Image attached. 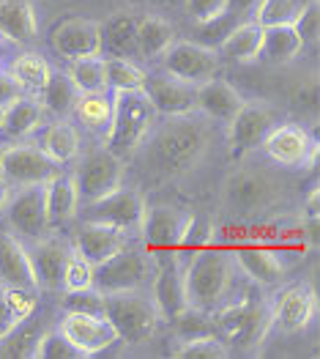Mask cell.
<instances>
[{
    "label": "cell",
    "instance_id": "obj_1",
    "mask_svg": "<svg viewBox=\"0 0 320 359\" xmlns=\"http://www.w3.org/2000/svg\"><path fill=\"white\" fill-rule=\"evenodd\" d=\"M211 149V126L197 113L170 116L165 123L153 126L151 137L140 151H146L148 168L165 176L192 173Z\"/></svg>",
    "mask_w": 320,
    "mask_h": 359
},
{
    "label": "cell",
    "instance_id": "obj_2",
    "mask_svg": "<svg viewBox=\"0 0 320 359\" xmlns=\"http://www.w3.org/2000/svg\"><path fill=\"white\" fill-rule=\"evenodd\" d=\"M156 123L159 113L153 110L146 90H118L113 93V118L104 132V146L120 162H129L146 146Z\"/></svg>",
    "mask_w": 320,
    "mask_h": 359
},
{
    "label": "cell",
    "instance_id": "obj_3",
    "mask_svg": "<svg viewBox=\"0 0 320 359\" xmlns=\"http://www.w3.org/2000/svg\"><path fill=\"white\" fill-rule=\"evenodd\" d=\"M235 277H238V266L230 252L216 247L195 250V258L189 261V266H183L189 307L214 313L219 304L228 302Z\"/></svg>",
    "mask_w": 320,
    "mask_h": 359
},
{
    "label": "cell",
    "instance_id": "obj_4",
    "mask_svg": "<svg viewBox=\"0 0 320 359\" xmlns=\"http://www.w3.org/2000/svg\"><path fill=\"white\" fill-rule=\"evenodd\" d=\"M214 334L228 346V351L244 354L258 348L271 330V313L268 302L258 299L252 294L235 302H225L214 310Z\"/></svg>",
    "mask_w": 320,
    "mask_h": 359
},
{
    "label": "cell",
    "instance_id": "obj_5",
    "mask_svg": "<svg viewBox=\"0 0 320 359\" xmlns=\"http://www.w3.org/2000/svg\"><path fill=\"white\" fill-rule=\"evenodd\" d=\"M104 316L116 327L118 340L129 346L148 343L162 324V316L151 299V294H146V288L104 294Z\"/></svg>",
    "mask_w": 320,
    "mask_h": 359
},
{
    "label": "cell",
    "instance_id": "obj_6",
    "mask_svg": "<svg viewBox=\"0 0 320 359\" xmlns=\"http://www.w3.org/2000/svg\"><path fill=\"white\" fill-rule=\"evenodd\" d=\"M123 165L107 146L90 149L88 154L77 156V168L71 170L74 184H77V195H80V206H88L104 195H110L123 184Z\"/></svg>",
    "mask_w": 320,
    "mask_h": 359
},
{
    "label": "cell",
    "instance_id": "obj_7",
    "mask_svg": "<svg viewBox=\"0 0 320 359\" xmlns=\"http://www.w3.org/2000/svg\"><path fill=\"white\" fill-rule=\"evenodd\" d=\"M151 274H153V258L146 250H134L126 244L113 258L93 266V288H99L102 294L134 291V288H146L151 283Z\"/></svg>",
    "mask_w": 320,
    "mask_h": 359
},
{
    "label": "cell",
    "instance_id": "obj_8",
    "mask_svg": "<svg viewBox=\"0 0 320 359\" xmlns=\"http://www.w3.org/2000/svg\"><path fill=\"white\" fill-rule=\"evenodd\" d=\"M219 69H222L219 53L208 44H200V41L175 39L162 55V72L175 77V80L195 86V88L203 86L205 80L216 77Z\"/></svg>",
    "mask_w": 320,
    "mask_h": 359
},
{
    "label": "cell",
    "instance_id": "obj_9",
    "mask_svg": "<svg viewBox=\"0 0 320 359\" xmlns=\"http://www.w3.org/2000/svg\"><path fill=\"white\" fill-rule=\"evenodd\" d=\"M151 258H153L151 299L156 304L162 321L173 324L175 318L189 307L181 255H178V250H173V252H159V255H151Z\"/></svg>",
    "mask_w": 320,
    "mask_h": 359
},
{
    "label": "cell",
    "instance_id": "obj_10",
    "mask_svg": "<svg viewBox=\"0 0 320 359\" xmlns=\"http://www.w3.org/2000/svg\"><path fill=\"white\" fill-rule=\"evenodd\" d=\"M222 201L238 217H252L279 201V184L260 170H238L225 181Z\"/></svg>",
    "mask_w": 320,
    "mask_h": 359
},
{
    "label": "cell",
    "instance_id": "obj_11",
    "mask_svg": "<svg viewBox=\"0 0 320 359\" xmlns=\"http://www.w3.org/2000/svg\"><path fill=\"white\" fill-rule=\"evenodd\" d=\"M148 203L143 198V192L137 189H126V187H118L110 195L93 201L85 206V219L93 222H104L110 228H118L120 233H126L129 239L132 236H140V228H143V219H146Z\"/></svg>",
    "mask_w": 320,
    "mask_h": 359
},
{
    "label": "cell",
    "instance_id": "obj_12",
    "mask_svg": "<svg viewBox=\"0 0 320 359\" xmlns=\"http://www.w3.org/2000/svg\"><path fill=\"white\" fill-rule=\"evenodd\" d=\"M0 214L6 217V228L20 241L41 239L50 231L47 209H44V184L17 187V192L8 195Z\"/></svg>",
    "mask_w": 320,
    "mask_h": 359
},
{
    "label": "cell",
    "instance_id": "obj_13",
    "mask_svg": "<svg viewBox=\"0 0 320 359\" xmlns=\"http://www.w3.org/2000/svg\"><path fill=\"white\" fill-rule=\"evenodd\" d=\"M263 154L279 165V168H293V170H304L315 162L318 143L312 140V135L298 126V123H274L260 143Z\"/></svg>",
    "mask_w": 320,
    "mask_h": 359
},
{
    "label": "cell",
    "instance_id": "obj_14",
    "mask_svg": "<svg viewBox=\"0 0 320 359\" xmlns=\"http://www.w3.org/2000/svg\"><path fill=\"white\" fill-rule=\"evenodd\" d=\"M268 313L274 330L282 334H295L312 324L318 313V297L307 283H293L274 294V299L268 302Z\"/></svg>",
    "mask_w": 320,
    "mask_h": 359
},
{
    "label": "cell",
    "instance_id": "obj_15",
    "mask_svg": "<svg viewBox=\"0 0 320 359\" xmlns=\"http://www.w3.org/2000/svg\"><path fill=\"white\" fill-rule=\"evenodd\" d=\"M55 170L58 165L36 143H17V146H6L0 151V176L14 189L30 187V184H44Z\"/></svg>",
    "mask_w": 320,
    "mask_h": 359
},
{
    "label": "cell",
    "instance_id": "obj_16",
    "mask_svg": "<svg viewBox=\"0 0 320 359\" xmlns=\"http://www.w3.org/2000/svg\"><path fill=\"white\" fill-rule=\"evenodd\" d=\"M58 330L69 337L74 348H80L83 357H93L99 351H107L118 343V332L104 313H71L63 310Z\"/></svg>",
    "mask_w": 320,
    "mask_h": 359
},
{
    "label": "cell",
    "instance_id": "obj_17",
    "mask_svg": "<svg viewBox=\"0 0 320 359\" xmlns=\"http://www.w3.org/2000/svg\"><path fill=\"white\" fill-rule=\"evenodd\" d=\"M189 217L186 211H181L178 206H151L146 211V219H143V228H140V239L146 244V252L151 255H159V252H173L181 250V239H183V231L189 225Z\"/></svg>",
    "mask_w": 320,
    "mask_h": 359
},
{
    "label": "cell",
    "instance_id": "obj_18",
    "mask_svg": "<svg viewBox=\"0 0 320 359\" xmlns=\"http://www.w3.org/2000/svg\"><path fill=\"white\" fill-rule=\"evenodd\" d=\"M274 123H277V116H274V110L268 104L244 102L238 107V113L228 121V140H230L233 151H238V154L258 151Z\"/></svg>",
    "mask_w": 320,
    "mask_h": 359
},
{
    "label": "cell",
    "instance_id": "obj_19",
    "mask_svg": "<svg viewBox=\"0 0 320 359\" xmlns=\"http://www.w3.org/2000/svg\"><path fill=\"white\" fill-rule=\"evenodd\" d=\"M126 244H129V236L120 233L118 228H110V225H104V222L85 219V222L74 231L71 252L80 255L83 261H88L90 266H99V264H104L107 258H113L118 250H123Z\"/></svg>",
    "mask_w": 320,
    "mask_h": 359
},
{
    "label": "cell",
    "instance_id": "obj_20",
    "mask_svg": "<svg viewBox=\"0 0 320 359\" xmlns=\"http://www.w3.org/2000/svg\"><path fill=\"white\" fill-rule=\"evenodd\" d=\"M53 50L63 60L102 55V28L93 20H66L53 30Z\"/></svg>",
    "mask_w": 320,
    "mask_h": 359
},
{
    "label": "cell",
    "instance_id": "obj_21",
    "mask_svg": "<svg viewBox=\"0 0 320 359\" xmlns=\"http://www.w3.org/2000/svg\"><path fill=\"white\" fill-rule=\"evenodd\" d=\"M28 255L33 271H36V280H39V288L63 291V269H66V261L71 255V247L63 239L44 233L41 239L30 241Z\"/></svg>",
    "mask_w": 320,
    "mask_h": 359
},
{
    "label": "cell",
    "instance_id": "obj_22",
    "mask_svg": "<svg viewBox=\"0 0 320 359\" xmlns=\"http://www.w3.org/2000/svg\"><path fill=\"white\" fill-rule=\"evenodd\" d=\"M148 99L153 104V110L165 118L170 116H189V113H197L195 110V86L183 83V80H175L170 74H153L146 77V88Z\"/></svg>",
    "mask_w": 320,
    "mask_h": 359
},
{
    "label": "cell",
    "instance_id": "obj_23",
    "mask_svg": "<svg viewBox=\"0 0 320 359\" xmlns=\"http://www.w3.org/2000/svg\"><path fill=\"white\" fill-rule=\"evenodd\" d=\"M0 283L3 285H14V288H28V291H41L36 271L30 264L28 247L25 241H20L8 228L0 231Z\"/></svg>",
    "mask_w": 320,
    "mask_h": 359
},
{
    "label": "cell",
    "instance_id": "obj_24",
    "mask_svg": "<svg viewBox=\"0 0 320 359\" xmlns=\"http://www.w3.org/2000/svg\"><path fill=\"white\" fill-rule=\"evenodd\" d=\"M241 104H244V96L228 80H219V74L205 80L203 86H197L195 90V110L208 121L228 123L238 113Z\"/></svg>",
    "mask_w": 320,
    "mask_h": 359
},
{
    "label": "cell",
    "instance_id": "obj_25",
    "mask_svg": "<svg viewBox=\"0 0 320 359\" xmlns=\"http://www.w3.org/2000/svg\"><path fill=\"white\" fill-rule=\"evenodd\" d=\"M44 209H47V225L60 228L71 222L80 211V195L71 173L55 170L50 179L44 181Z\"/></svg>",
    "mask_w": 320,
    "mask_h": 359
},
{
    "label": "cell",
    "instance_id": "obj_26",
    "mask_svg": "<svg viewBox=\"0 0 320 359\" xmlns=\"http://www.w3.org/2000/svg\"><path fill=\"white\" fill-rule=\"evenodd\" d=\"M230 255H233L238 271H244L255 285H263V288L279 285L282 277H285V271H288V266L282 264V258H277L271 250L258 247V244L238 247Z\"/></svg>",
    "mask_w": 320,
    "mask_h": 359
},
{
    "label": "cell",
    "instance_id": "obj_27",
    "mask_svg": "<svg viewBox=\"0 0 320 359\" xmlns=\"http://www.w3.org/2000/svg\"><path fill=\"white\" fill-rule=\"evenodd\" d=\"M0 36L14 44H33L39 39V20L30 0H0Z\"/></svg>",
    "mask_w": 320,
    "mask_h": 359
},
{
    "label": "cell",
    "instance_id": "obj_28",
    "mask_svg": "<svg viewBox=\"0 0 320 359\" xmlns=\"http://www.w3.org/2000/svg\"><path fill=\"white\" fill-rule=\"evenodd\" d=\"M39 146L55 165H69L80 156L83 137H80V129L69 118H55L41 129V143Z\"/></svg>",
    "mask_w": 320,
    "mask_h": 359
},
{
    "label": "cell",
    "instance_id": "obj_29",
    "mask_svg": "<svg viewBox=\"0 0 320 359\" xmlns=\"http://www.w3.org/2000/svg\"><path fill=\"white\" fill-rule=\"evenodd\" d=\"M263 30L258 22H241L233 25L222 39H219V58H228L233 63H252L260 58L263 50Z\"/></svg>",
    "mask_w": 320,
    "mask_h": 359
},
{
    "label": "cell",
    "instance_id": "obj_30",
    "mask_svg": "<svg viewBox=\"0 0 320 359\" xmlns=\"http://www.w3.org/2000/svg\"><path fill=\"white\" fill-rule=\"evenodd\" d=\"M137 17L134 11H116L107 17V22H99L102 28V55L113 58H129L134 55V33H137Z\"/></svg>",
    "mask_w": 320,
    "mask_h": 359
},
{
    "label": "cell",
    "instance_id": "obj_31",
    "mask_svg": "<svg viewBox=\"0 0 320 359\" xmlns=\"http://www.w3.org/2000/svg\"><path fill=\"white\" fill-rule=\"evenodd\" d=\"M175 41L173 25L159 17V14H146L137 17V33H134V55H140L143 60L162 58L165 50Z\"/></svg>",
    "mask_w": 320,
    "mask_h": 359
},
{
    "label": "cell",
    "instance_id": "obj_32",
    "mask_svg": "<svg viewBox=\"0 0 320 359\" xmlns=\"http://www.w3.org/2000/svg\"><path fill=\"white\" fill-rule=\"evenodd\" d=\"M44 107L39 102V96H22L17 99L11 107H6V116H3V135L14 137V140H22L33 135L36 129H41L44 123Z\"/></svg>",
    "mask_w": 320,
    "mask_h": 359
},
{
    "label": "cell",
    "instance_id": "obj_33",
    "mask_svg": "<svg viewBox=\"0 0 320 359\" xmlns=\"http://www.w3.org/2000/svg\"><path fill=\"white\" fill-rule=\"evenodd\" d=\"M8 74L17 80V86L22 88V93L28 96H39L47 88L53 66L47 63V58L41 53H20L17 58L8 63Z\"/></svg>",
    "mask_w": 320,
    "mask_h": 359
},
{
    "label": "cell",
    "instance_id": "obj_34",
    "mask_svg": "<svg viewBox=\"0 0 320 359\" xmlns=\"http://www.w3.org/2000/svg\"><path fill=\"white\" fill-rule=\"evenodd\" d=\"M304 53V39L293 25H271L263 30V50L260 58L271 63H293Z\"/></svg>",
    "mask_w": 320,
    "mask_h": 359
},
{
    "label": "cell",
    "instance_id": "obj_35",
    "mask_svg": "<svg viewBox=\"0 0 320 359\" xmlns=\"http://www.w3.org/2000/svg\"><path fill=\"white\" fill-rule=\"evenodd\" d=\"M71 116L77 118V123L93 132V135H102L107 132L110 118H113V96L104 90V93H80Z\"/></svg>",
    "mask_w": 320,
    "mask_h": 359
},
{
    "label": "cell",
    "instance_id": "obj_36",
    "mask_svg": "<svg viewBox=\"0 0 320 359\" xmlns=\"http://www.w3.org/2000/svg\"><path fill=\"white\" fill-rule=\"evenodd\" d=\"M77 99H80V90L66 72H53L47 88L39 93V102H41L44 113H50L53 118H69Z\"/></svg>",
    "mask_w": 320,
    "mask_h": 359
},
{
    "label": "cell",
    "instance_id": "obj_37",
    "mask_svg": "<svg viewBox=\"0 0 320 359\" xmlns=\"http://www.w3.org/2000/svg\"><path fill=\"white\" fill-rule=\"evenodd\" d=\"M104 77H107V90H140L146 88V72L132 58H104Z\"/></svg>",
    "mask_w": 320,
    "mask_h": 359
},
{
    "label": "cell",
    "instance_id": "obj_38",
    "mask_svg": "<svg viewBox=\"0 0 320 359\" xmlns=\"http://www.w3.org/2000/svg\"><path fill=\"white\" fill-rule=\"evenodd\" d=\"M71 83L77 86L80 93H104L107 90V77H104V58L102 55H90V58L69 60V72Z\"/></svg>",
    "mask_w": 320,
    "mask_h": 359
},
{
    "label": "cell",
    "instance_id": "obj_39",
    "mask_svg": "<svg viewBox=\"0 0 320 359\" xmlns=\"http://www.w3.org/2000/svg\"><path fill=\"white\" fill-rule=\"evenodd\" d=\"M307 0H258L252 8V22H258L260 28L271 25H293L295 17L301 14Z\"/></svg>",
    "mask_w": 320,
    "mask_h": 359
},
{
    "label": "cell",
    "instance_id": "obj_40",
    "mask_svg": "<svg viewBox=\"0 0 320 359\" xmlns=\"http://www.w3.org/2000/svg\"><path fill=\"white\" fill-rule=\"evenodd\" d=\"M175 359H225L230 357L228 346L216 337V334H205V337H192V340H178L173 348Z\"/></svg>",
    "mask_w": 320,
    "mask_h": 359
},
{
    "label": "cell",
    "instance_id": "obj_41",
    "mask_svg": "<svg viewBox=\"0 0 320 359\" xmlns=\"http://www.w3.org/2000/svg\"><path fill=\"white\" fill-rule=\"evenodd\" d=\"M33 359H85L80 354V348H74L69 343V337L60 330H50L44 334L36 337V346H33Z\"/></svg>",
    "mask_w": 320,
    "mask_h": 359
},
{
    "label": "cell",
    "instance_id": "obj_42",
    "mask_svg": "<svg viewBox=\"0 0 320 359\" xmlns=\"http://www.w3.org/2000/svg\"><path fill=\"white\" fill-rule=\"evenodd\" d=\"M173 327L178 340L205 337V334H214V316L205 313V310H197V307H186L173 321Z\"/></svg>",
    "mask_w": 320,
    "mask_h": 359
},
{
    "label": "cell",
    "instance_id": "obj_43",
    "mask_svg": "<svg viewBox=\"0 0 320 359\" xmlns=\"http://www.w3.org/2000/svg\"><path fill=\"white\" fill-rule=\"evenodd\" d=\"M85 288H93V266L71 252L63 269V291H85Z\"/></svg>",
    "mask_w": 320,
    "mask_h": 359
},
{
    "label": "cell",
    "instance_id": "obj_44",
    "mask_svg": "<svg viewBox=\"0 0 320 359\" xmlns=\"http://www.w3.org/2000/svg\"><path fill=\"white\" fill-rule=\"evenodd\" d=\"M60 304L63 310H71V313H104V294L99 288L66 291Z\"/></svg>",
    "mask_w": 320,
    "mask_h": 359
},
{
    "label": "cell",
    "instance_id": "obj_45",
    "mask_svg": "<svg viewBox=\"0 0 320 359\" xmlns=\"http://www.w3.org/2000/svg\"><path fill=\"white\" fill-rule=\"evenodd\" d=\"M3 294H6V304H8L11 316H14V321H17V324L30 321V316L36 313V291L3 285Z\"/></svg>",
    "mask_w": 320,
    "mask_h": 359
},
{
    "label": "cell",
    "instance_id": "obj_46",
    "mask_svg": "<svg viewBox=\"0 0 320 359\" xmlns=\"http://www.w3.org/2000/svg\"><path fill=\"white\" fill-rule=\"evenodd\" d=\"M183 6H186V14L195 25H205V22L222 17L225 11H230L228 0H183Z\"/></svg>",
    "mask_w": 320,
    "mask_h": 359
},
{
    "label": "cell",
    "instance_id": "obj_47",
    "mask_svg": "<svg viewBox=\"0 0 320 359\" xmlns=\"http://www.w3.org/2000/svg\"><path fill=\"white\" fill-rule=\"evenodd\" d=\"M293 28L298 30V36L307 41H318V33H320V14H318V0H307L301 14L295 17Z\"/></svg>",
    "mask_w": 320,
    "mask_h": 359
},
{
    "label": "cell",
    "instance_id": "obj_48",
    "mask_svg": "<svg viewBox=\"0 0 320 359\" xmlns=\"http://www.w3.org/2000/svg\"><path fill=\"white\" fill-rule=\"evenodd\" d=\"M211 239H214V228H211L205 219L192 214V217H189V225H186V231H183V239H181V250H183V247H189V250H203V247L211 244Z\"/></svg>",
    "mask_w": 320,
    "mask_h": 359
},
{
    "label": "cell",
    "instance_id": "obj_49",
    "mask_svg": "<svg viewBox=\"0 0 320 359\" xmlns=\"http://www.w3.org/2000/svg\"><path fill=\"white\" fill-rule=\"evenodd\" d=\"M25 93L22 88L17 86V80L8 74V72H0V110H6V107H11L17 99H22Z\"/></svg>",
    "mask_w": 320,
    "mask_h": 359
},
{
    "label": "cell",
    "instance_id": "obj_50",
    "mask_svg": "<svg viewBox=\"0 0 320 359\" xmlns=\"http://www.w3.org/2000/svg\"><path fill=\"white\" fill-rule=\"evenodd\" d=\"M20 324L14 321V316H11V310H8V304H6V294H3V283H0V340H6L11 332L17 330Z\"/></svg>",
    "mask_w": 320,
    "mask_h": 359
},
{
    "label": "cell",
    "instance_id": "obj_51",
    "mask_svg": "<svg viewBox=\"0 0 320 359\" xmlns=\"http://www.w3.org/2000/svg\"><path fill=\"white\" fill-rule=\"evenodd\" d=\"M304 217H307L312 225H318V217H320V192H318V189H312V192L307 195V203H304Z\"/></svg>",
    "mask_w": 320,
    "mask_h": 359
},
{
    "label": "cell",
    "instance_id": "obj_52",
    "mask_svg": "<svg viewBox=\"0 0 320 359\" xmlns=\"http://www.w3.org/2000/svg\"><path fill=\"white\" fill-rule=\"evenodd\" d=\"M255 3H258V0H228V8H230V11H238V14H244V11H252Z\"/></svg>",
    "mask_w": 320,
    "mask_h": 359
},
{
    "label": "cell",
    "instance_id": "obj_53",
    "mask_svg": "<svg viewBox=\"0 0 320 359\" xmlns=\"http://www.w3.org/2000/svg\"><path fill=\"white\" fill-rule=\"evenodd\" d=\"M8 195H11V187H8V184H6V179L0 176V211H3V206H6Z\"/></svg>",
    "mask_w": 320,
    "mask_h": 359
},
{
    "label": "cell",
    "instance_id": "obj_54",
    "mask_svg": "<svg viewBox=\"0 0 320 359\" xmlns=\"http://www.w3.org/2000/svg\"><path fill=\"white\" fill-rule=\"evenodd\" d=\"M3 116H6V110H0V132H3Z\"/></svg>",
    "mask_w": 320,
    "mask_h": 359
},
{
    "label": "cell",
    "instance_id": "obj_55",
    "mask_svg": "<svg viewBox=\"0 0 320 359\" xmlns=\"http://www.w3.org/2000/svg\"><path fill=\"white\" fill-rule=\"evenodd\" d=\"M0 55H3V47H0Z\"/></svg>",
    "mask_w": 320,
    "mask_h": 359
},
{
    "label": "cell",
    "instance_id": "obj_56",
    "mask_svg": "<svg viewBox=\"0 0 320 359\" xmlns=\"http://www.w3.org/2000/svg\"><path fill=\"white\" fill-rule=\"evenodd\" d=\"M0 151H3V146H0Z\"/></svg>",
    "mask_w": 320,
    "mask_h": 359
}]
</instances>
